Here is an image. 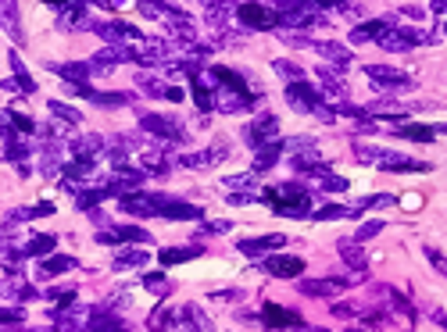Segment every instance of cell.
Returning a JSON list of instances; mask_svg holds the SVG:
<instances>
[{
    "label": "cell",
    "mask_w": 447,
    "mask_h": 332,
    "mask_svg": "<svg viewBox=\"0 0 447 332\" xmlns=\"http://www.w3.org/2000/svg\"><path fill=\"white\" fill-rule=\"evenodd\" d=\"M147 257H151V254H143V251H133V246H129V251H122L111 264L118 268V272H122V268H143L147 264Z\"/></svg>",
    "instance_id": "cell-34"
},
{
    "label": "cell",
    "mask_w": 447,
    "mask_h": 332,
    "mask_svg": "<svg viewBox=\"0 0 447 332\" xmlns=\"http://www.w3.org/2000/svg\"><path fill=\"white\" fill-rule=\"evenodd\" d=\"M86 329H90V332H125L129 325H125V322L115 315L111 307H93V311H90V322H86Z\"/></svg>",
    "instance_id": "cell-13"
},
{
    "label": "cell",
    "mask_w": 447,
    "mask_h": 332,
    "mask_svg": "<svg viewBox=\"0 0 447 332\" xmlns=\"http://www.w3.org/2000/svg\"><path fill=\"white\" fill-rule=\"evenodd\" d=\"M0 22H4V29L22 43L26 39V32H22V18H18V4L15 0H0Z\"/></svg>",
    "instance_id": "cell-24"
},
{
    "label": "cell",
    "mask_w": 447,
    "mask_h": 332,
    "mask_svg": "<svg viewBox=\"0 0 447 332\" xmlns=\"http://www.w3.org/2000/svg\"><path fill=\"white\" fill-rule=\"evenodd\" d=\"M232 207H244V204H254V200H258V197H250V193H232V197H226Z\"/></svg>",
    "instance_id": "cell-51"
},
{
    "label": "cell",
    "mask_w": 447,
    "mask_h": 332,
    "mask_svg": "<svg viewBox=\"0 0 447 332\" xmlns=\"http://www.w3.org/2000/svg\"><path fill=\"white\" fill-rule=\"evenodd\" d=\"M33 332H47V329H33Z\"/></svg>",
    "instance_id": "cell-58"
},
{
    "label": "cell",
    "mask_w": 447,
    "mask_h": 332,
    "mask_svg": "<svg viewBox=\"0 0 447 332\" xmlns=\"http://www.w3.org/2000/svg\"><path fill=\"white\" fill-rule=\"evenodd\" d=\"M275 215H286V218H304L311 215V197L304 186H297V182H286V186H275V190H265L262 197Z\"/></svg>",
    "instance_id": "cell-2"
},
{
    "label": "cell",
    "mask_w": 447,
    "mask_h": 332,
    "mask_svg": "<svg viewBox=\"0 0 447 332\" xmlns=\"http://www.w3.org/2000/svg\"><path fill=\"white\" fill-rule=\"evenodd\" d=\"M433 11L437 14H447V0H433Z\"/></svg>",
    "instance_id": "cell-56"
},
{
    "label": "cell",
    "mask_w": 447,
    "mask_h": 332,
    "mask_svg": "<svg viewBox=\"0 0 447 332\" xmlns=\"http://www.w3.org/2000/svg\"><path fill=\"white\" fill-rule=\"evenodd\" d=\"M47 108H51V111H54V115H57L61 121H79V118H82V115H79L75 108H69V104H61V100H51Z\"/></svg>",
    "instance_id": "cell-43"
},
{
    "label": "cell",
    "mask_w": 447,
    "mask_h": 332,
    "mask_svg": "<svg viewBox=\"0 0 447 332\" xmlns=\"http://www.w3.org/2000/svg\"><path fill=\"white\" fill-rule=\"evenodd\" d=\"M165 97H168V100H183V90H179V86H168Z\"/></svg>",
    "instance_id": "cell-54"
},
{
    "label": "cell",
    "mask_w": 447,
    "mask_h": 332,
    "mask_svg": "<svg viewBox=\"0 0 447 332\" xmlns=\"http://www.w3.org/2000/svg\"><path fill=\"white\" fill-rule=\"evenodd\" d=\"M168 36H172L176 43L190 47V43H194V36H197V26H194V18H183V14H172V22H168Z\"/></svg>",
    "instance_id": "cell-22"
},
{
    "label": "cell",
    "mask_w": 447,
    "mask_h": 332,
    "mask_svg": "<svg viewBox=\"0 0 447 332\" xmlns=\"http://www.w3.org/2000/svg\"><path fill=\"white\" fill-rule=\"evenodd\" d=\"M93 172H97V161H93V157H72V161L65 164L69 182H72V179H79V182H82V179H90Z\"/></svg>",
    "instance_id": "cell-30"
},
{
    "label": "cell",
    "mask_w": 447,
    "mask_h": 332,
    "mask_svg": "<svg viewBox=\"0 0 447 332\" xmlns=\"http://www.w3.org/2000/svg\"><path fill=\"white\" fill-rule=\"evenodd\" d=\"M237 18L244 29H254V32H268L280 26L275 22V8L262 4V0H244V4H237Z\"/></svg>",
    "instance_id": "cell-3"
},
{
    "label": "cell",
    "mask_w": 447,
    "mask_h": 332,
    "mask_svg": "<svg viewBox=\"0 0 447 332\" xmlns=\"http://www.w3.org/2000/svg\"><path fill=\"white\" fill-rule=\"evenodd\" d=\"M172 322H176L172 307H158L154 315L147 318V329H151V332H165V329H172Z\"/></svg>",
    "instance_id": "cell-35"
},
{
    "label": "cell",
    "mask_w": 447,
    "mask_h": 332,
    "mask_svg": "<svg viewBox=\"0 0 447 332\" xmlns=\"http://www.w3.org/2000/svg\"><path fill=\"white\" fill-rule=\"evenodd\" d=\"M172 200V197H158V193H125L118 200V207L125 215H136V218H151V215H161V207Z\"/></svg>",
    "instance_id": "cell-5"
},
{
    "label": "cell",
    "mask_w": 447,
    "mask_h": 332,
    "mask_svg": "<svg viewBox=\"0 0 447 332\" xmlns=\"http://www.w3.org/2000/svg\"><path fill=\"white\" fill-rule=\"evenodd\" d=\"M354 154L365 161V164H379L383 172H433L430 161H415L408 154H397V150H383V147H372V143H354Z\"/></svg>",
    "instance_id": "cell-1"
},
{
    "label": "cell",
    "mask_w": 447,
    "mask_h": 332,
    "mask_svg": "<svg viewBox=\"0 0 447 332\" xmlns=\"http://www.w3.org/2000/svg\"><path fill=\"white\" fill-rule=\"evenodd\" d=\"M301 4H308L311 11H326V8H347V0H301Z\"/></svg>",
    "instance_id": "cell-46"
},
{
    "label": "cell",
    "mask_w": 447,
    "mask_h": 332,
    "mask_svg": "<svg viewBox=\"0 0 447 332\" xmlns=\"http://www.w3.org/2000/svg\"><path fill=\"white\" fill-rule=\"evenodd\" d=\"M275 72H280V75H286L290 82H293V79H304V68L290 65V61H275Z\"/></svg>",
    "instance_id": "cell-45"
},
{
    "label": "cell",
    "mask_w": 447,
    "mask_h": 332,
    "mask_svg": "<svg viewBox=\"0 0 447 332\" xmlns=\"http://www.w3.org/2000/svg\"><path fill=\"white\" fill-rule=\"evenodd\" d=\"M4 154L11 157V161H22L26 154H29V143L18 136V133H11V129H4Z\"/></svg>",
    "instance_id": "cell-32"
},
{
    "label": "cell",
    "mask_w": 447,
    "mask_h": 332,
    "mask_svg": "<svg viewBox=\"0 0 447 332\" xmlns=\"http://www.w3.org/2000/svg\"><path fill=\"white\" fill-rule=\"evenodd\" d=\"M237 11V4L232 0H219V4H208V26L215 29V32H222V29H229V14Z\"/></svg>",
    "instance_id": "cell-27"
},
{
    "label": "cell",
    "mask_w": 447,
    "mask_h": 332,
    "mask_svg": "<svg viewBox=\"0 0 447 332\" xmlns=\"http://www.w3.org/2000/svg\"><path fill=\"white\" fill-rule=\"evenodd\" d=\"M44 4H51V8H69V4H75V0H44Z\"/></svg>",
    "instance_id": "cell-55"
},
{
    "label": "cell",
    "mask_w": 447,
    "mask_h": 332,
    "mask_svg": "<svg viewBox=\"0 0 447 332\" xmlns=\"http://www.w3.org/2000/svg\"><path fill=\"white\" fill-rule=\"evenodd\" d=\"M426 257H430V264L437 268V272H440V275H447V261L440 257V251H433V246H426Z\"/></svg>",
    "instance_id": "cell-47"
},
{
    "label": "cell",
    "mask_w": 447,
    "mask_h": 332,
    "mask_svg": "<svg viewBox=\"0 0 447 332\" xmlns=\"http://www.w3.org/2000/svg\"><path fill=\"white\" fill-rule=\"evenodd\" d=\"M136 4H140V11H143L147 18H161V14H168V18H172V14H179V11H172V8H168L165 0H136Z\"/></svg>",
    "instance_id": "cell-37"
},
{
    "label": "cell",
    "mask_w": 447,
    "mask_h": 332,
    "mask_svg": "<svg viewBox=\"0 0 447 332\" xmlns=\"http://www.w3.org/2000/svg\"><path fill=\"white\" fill-rule=\"evenodd\" d=\"M229 186H250L254 182V175H237V179H226Z\"/></svg>",
    "instance_id": "cell-53"
},
{
    "label": "cell",
    "mask_w": 447,
    "mask_h": 332,
    "mask_svg": "<svg viewBox=\"0 0 447 332\" xmlns=\"http://www.w3.org/2000/svg\"><path fill=\"white\" fill-rule=\"evenodd\" d=\"M201 233H229V222H208V225H201Z\"/></svg>",
    "instance_id": "cell-50"
},
{
    "label": "cell",
    "mask_w": 447,
    "mask_h": 332,
    "mask_svg": "<svg viewBox=\"0 0 447 332\" xmlns=\"http://www.w3.org/2000/svg\"><path fill=\"white\" fill-rule=\"evenodd\" d=\"M275 133H280V118L265 111V115H258V118H254L250 126L244 129V139H247L250 150H258V147H265V143L275 139Z\"/></svg>",
    "instance_id": "cell-7"
},
{
    "label": "cell",
    "mask_w": 447,
    "mask_h": 332,
    "mask_svg": "<svg viewBox=\"0 0 447 332\" xmlns=\"http://www.w3.org/2000/svg\"><path fill=\"white\" fill-rule=\"evenodd\" d=\"M351 332H354V329H351ZM358 332H361V329H358Z\"/></svg>",
    "instance_id": "cell-59"
},
{
    "label": "cell",
    "mask_w": 447,
    "mask_h": 332,
    "mask_svg": "<svg viewBox=\"0 0 447 332\" xmlns=\"http://www.w3.org/2000/svg\"><path fill=\"white\" fill-rule=\"evenodd\" d=\"M326 61H336V65H351V50L344 43H311Z\"/></svg>",
    "instance_id": "cell-33"
},
{
    "label": "cell",
    "mask_w": 447,
    "mask_h": 332,
    "mask_svg": "<svg viewBox=\"0 0 447 332\" xmlns=\"http://www.w3.org/2000/svg\"><path fill=\"white\" fill-rule=\"evenodd\" d=\"M365 75H369V79H376V90H383V93H408V90H415L412 75H408V72H401V68L369 65V68H365Z\"/></svg>",
    "instance_id": "cell-4"
},
{
    "label": "cell",
    "mask_w": 447,
    "mask_h": 332,
    "mask_svg": "<svg viewBox=\"0 0 447 332\" xmlns=\"http://www.w3.org/2000/svg\"><path fill=\"white\" fill-rule=\"evenodd\" d=\"M401 136H404V139H412V143H433L437 126H404V129H401Z\"/></svg>",
    "instance_id": "cell-36"
},
{
    "label": "cell",
    "mask_w": 447,
    "mask_h": 332,
    "mask_svg": "<svg viewBox=\"0 0 447 332\" xmlns=\"http://www.w3.org/2000/svg\"><path fill=\"white\" fill-rule=\"evenodd\" d=\"M262 322L268 332H280V329H293V325H301V315H293V311L280 307V304H265L262 311Z\"/></svg>",
    "instance_id": "cell-12"
},
{
    "label": "cell",
    "mask_w": 447,
    "mask_h": 332,
    "mask_svg": "<svg viewBox=\"0 0 447 332\" xmlns=\"http://www.w3.org/2000/svg\"><path fill=\"white\" fill-rule=\"evenodd\" d=\"M143 286L151 289L154 297H168V293H172V282L165 279V272H154V275H147V279H143Z\"/></svg>",
    "instance_id": "cell-38"
},
{
    "label": "cell",
    "mask_w": 447,
    "mask_h": 332,
    "mask_svg": "<svg viewBox=\"0 0 447 332\" xmlns=\"http://www.w3.org/2000/svg\"><path fill=\"white\" fill-rule=\"evenodd\" d=\"M176 315H179V332H211V322H208V315H204L201 307H194V304L179 307Z\"/></svg>",
    "instance_id": "cell-16"
},
{
    "label": "cell",
    "mask_w": 447,
    "mask_h": 332,
    "mask_svg": "<svg viewBox=\"0 0 447 332\" xmlns=\"http://www.w3.org/2000/svg\"><path fill=\"white\" fill-rule=\"evenodd\" d=\"M340 257H344V264L347 268H365V251H361V246H358V240H344V243H340Z\"/></svg>",
    "instance_id": "cell-31"
},
{
    "label": "cell",
    "mask_w": 447,
    "mask_h": 332,
    "mask_svg": "<svg viewBox=\"0 0 447 332\" xmlns=\"http://www.w3.org/2000/svg\"><path fill=\"white\" fill-rule=\"evenodd\" d=\"M301 332H322V329H308V325H304V329H301Z\"/></svg>",
    "instance_id": "cell-57"
},
{
    "label": "cell",
    "mask_w": 447,
    "mask_h": 332,
    "mask_svg": "<svg viewBox=\"0 0 447 332\" xmlns=\"http://www.w3.org/2000/svg\"><path fill=\"white\" fill-rule=\"evenodd\" d=\"M444 32H447V26H444Z\"/></svg>",
    "instance_id": "cell-60"
},
{
    "label": "cell",
    "mask_w": 447,
    "mask_h": 332,
    "mask_svg": "<svg viewBox=\"0 0 447 332\" xmlns=\"http://www.w3.org/2000/svg\"><path fill=\"white\" fill-rule=\"evenodd\" d=\"M351 215V207H340V204H329V207H318V211L311 215L315 222H329V218H344Z\"/></svg>",
    "instance_id": "cell-41"
},
{
    "label": "cell",
    "mask_w": 447,
    "mask_h": 332,
    "mask_svg": "<svg viewBox=\"0 0 447 332\" xmlns=\"http://www.w3.org/2000/svg\"><path fill=\"white\" fill-rule=\"evenodd\" d=\"M286 243V236H280V233H272V236H254V240H240L237 246H240V254H265V251H280V246Z\"/></svg>",
    "instance_id": "cell-18"
},
{
    "label": "cell",
    "mask_w": 447,
    "mask_h": 332,
    "mask_svg": "<svg viewBox=\"0 0 447 332\" xmlns=\"http://www.w3.org/2000/svg\"><path fill=\"white\" fill-rule=\"evenodd\" d=\"M265 272L275 275V279H297V275L304 272V261L293 257V254H272L265 261Z\"/></svg>",
    "instance_id": "cell-11"
},
{
    "label": "cell",
    "mask_w": 447,
    "mask_h": 332,
    "mask_svg": "<svg viewBox=\"0 0 447 332\" xmlns=\"http://www.w3.org/2000/svg\"><path fill=\"white\" fill-rule=\"evenodd\" d=\"M11 68H15V79H4V90H22V93H36V82L29 79L22 57L11 54Z\"/></svg>",
    "instance_id": "cell-23"
},
{
    "label": "cell",
    "mask_w": 447,
    "mask_h": 332,
    "mask_svg": "<svg viewBox=\"0 0 447 332\" xmlns=\"http://www.w3.org/2000/svg\"><path fill=\"white\" fill-rule=\"evenodd\" d=\"M140 126L147 129V133H154L158 139H168V143H183V126L176 118H158V115H143L140 118Z\"/></svg>",
    "instance_id": "cell-9"
},
{
    "label": "cell",
    "mask_w": 447,
    "mask_h": 332,
    "mask_svg": "<svg viewBox=\"0 0 447 332\" xmlns=\"http://www.w3.org/2000/svg\"><path fill=\"white\" fill-rule=\"evenodd\" d=\"M286 104L293 111H301V115H315V111H322V100H318L315 86L304 79H293L286 82Z\"/></svg>",
    "instance_id": "cell-6"
},
{
    "label": "cell",
    "mask_w": 447,
    "mask_h": 332,
    "mask_svg": "<svg viewBox=\"0 0 447 332\" xmlns=\"http://www.w3.org/2000/svg\"><path fill=\"white\" fill-rule=\"evenodd\" d=\"M211 79L219 82V90H229V93H247V79L240 72H232L226 65H211Z\"/></svg>",
    "instance_id": "cell-17"
},
{
    "label": "cell",
    "mask_w": 447,
    "mask_h": 332,
    "mask_svg": "<svg viewBox=\"0 0 447 332\" xmlns=\"http://www.w3.org/2000/svg\"><path fill=\"white\" fill-rule=\"evenodd\" d=\"M280 150H283V139H272V143H265V147L254 150V175L268 172V168H272V161L280 157Z\"/></svg>",
    "instance_id": "cell-28"
},
{
    "label": "cell",
    "mask_w": 447,
    "mask_h": 332,
    "mask_svg": "<svg viewBox=\"0 0 447 332\" xmlns=\"http://www.w3.org/2000/svg\"><path fill=\"white\" fill-rule=\"evenodd\" d=\"M422 39H426V36H422L419 29H412V26H390L387 32L376 39V43H379L383 50H394V54H397V50H412L415 43H422Z\"/></svg>",
    "instance_id": "cell-8"
},
{
    "label": "cell",
    "mask_w": 447,
    "mask_h": 332,
    "mask_svg": "<svg viewBox=\"0 0 447 332\" xmlns=\"http://www.w3.org/2000/svg\"><path fill=\"white\" fill-rule=\"evenodd\" d=\"M0 121H11V126L22 129V133H36V121L29 115H18V111H4V115H0Z\"/></svg>",
    "instance_id": "cell-39"
},
{
    "label": "cell",
    "mask_w": 447,
    "mask_h": 332,
    "mask_svg": "<svg viewBox=\"0 0 447 332\" xmlns=\"http://www.w3.org/2000/svg\"><path fill=\"white\" fill-rule=\"evenodd\" d=\"M404 207H422V197L419 193H404Z\"/></svg>",
    "instance_id": "cell-52"
},
{
    "label": "cell",
    "mask_w": 447,
    "mask_h": 332,
    "mask_svg": "<svg viewBox=\"0 0 447 332\" xmlns=\"http://www.w3.org/2000/svg\"><path fill=\"white\" fill-rule=\"evenodd\" d=\"M383 225H387V222H379V218H376V222H365V225H361V229L354 233V240H358V243H365V240L379 236V233H383Z\"/></svg>",
    "instance_id": "cell-44"
},
{
    "label": "cell",
    "mask_w": 447,
    "mask_h": 332,
    "mask_svg": "<svg viewBox=\"0 0 447 332\" xmlns=\"http://www.w3.org/2000/svg\"><path fill=\"white\" fill-rule=\"evenodd\" d=\"M333 315H336V318H354L358 307H351V304H333Z\"/></svg>",
    "instance_id": "cell-49"
},
{
    "label": "cell",
    "mask_w": 447,
    "mask_h": 332,
    "mask_svg": "<svg viewBox=\"0 0 447 332\" xmlns=\"http://www.w3.org/2000/svg\"><path fill=\"white\" fill-rule=\"evenodd\" d=\"M100 39H108V43H133V39H140V29H133L129 22H100L93 26Z\"/></svg>",
    "instance_id": "cell-14"
},
{
    "label": "cell",
    "mask_w": 447,
    "mask_h": 332,
    "mask_svg": "<svg viewBox=\"0 0 447 332\" xmlns=\"http://www.w3.org/2000/svg\"><path fill=\"white\" fill-rule=\"evenodd\" d=\"M390 26H397L394 18H372V22H365V26H358V29L351 32V39H354V43H365V39H379V36L387 32Z\"/></svg>",
    "instance_id": "cell-25"
},
{
    "label": "cell",
    "mask_w": 447,
    "mask_h": 332,
    "mask_svg": "<svg viewBox=\"0 0 447 332\" xmlns=\"http://www.w3.org/2000/svg\"><path fill=\"white\" fill-rule=\"evenodd\" d=\"M54 246H57V240H54L51 233H36V236L22 246V257H51Z\"/></svg>",
    "instance_id": "cell-26"
},
{
    "label": "cell",
    "mask_w": 447,
    "mask_h": 332,
    "mask_svg": "<svg viewBox=\"0 0 447 332\" xmlns=\"http://www.w3.org/2000/svg\"><path fill=\"white\" fill-rule=\"evenodd\" d=\"M44 65H47L51 72H57L65 82H86V79H90V72H93L90 61H75V65H54V61H44Z\"/></svg>",
    "instance_id": "cell-20"
},
{
    "label": "cell",
    "mask_w": 447,
    "mask_h": 332,
    "mask_svg": "<svg viewBox=\"0 0 447 332\" xmlns=\"http://www.w3.org/2000/svg\"><path fill=\"white\" fill-rule=\"evenodd\" d=\"M69 268H75V257H69V254L44 257V261H39V279H54V275H61V272H69Z\"/></svg>",
    "instance_id": "cell-29"
},
{
    "label": "cell",
    "mask_w": 447,
    "mask_h": 332,
    "mask_svg": "<svg viewBox=\"0 0 447 332\" xmlns=\"http://www.w3.org/2000/svg\"><path fill=\"white\" fill-rule=\"evenodd\" d=\"M140 82H143V93L147 97H161L165 93V86H158V79H151V75H143Z\"/></svg>",
    "instance_id": "cell-48"
},
{
    "label": "cell",
    "mask_w": 447,
    "mask_h": 332,
    "mask_svg": "<svg viewBox=\"0 0 447 332\" xmlns=\"http://www.w3.org/2000/svg\"><path fill=\"white\" fill-rule=\"evenodd\" d=\"M22 322H26V311H22V307H0V329L22 325Z\"/></svg>",
    "instance_id": "cell-40"
},
{
    "label": "cell",
    "mask_w": 447,
    "mask_h": 332,
    "mask_svg": "<svg viewBox=\"0 0 447 332\" xmlns=\"http://www.w3.org/2000/svg\"><path fill=\"white\" fill-rule=\"evenodd\" d=\"M122 240H136V243H151V236H147V229H140V225H118V229H100L97 233V243H122Z\"/></svg>",
    "instance_id": "cell-15"
},
{
    "label": "cell",
    "mask_w": 447,
    "mask_h": 332,
    "mask_svg": "<svg viewBox=\"0 0 447 332\" xmlns=\"http://www.w3.org/2000/svg\"><path fill=\"white\" fill-rule=\"evenodd\" d=\"M204 254V246H165V251L158 254V261H161V268H168V264H183V261H194V257H201Z\"/></svg>",
    "instance_id": "cell-21"
},
{
    "label": "cell",
    "mask_w": 447,
    "mask_h": 332,
    "mask_svg": "<svg viewBox=\"0 0 447 332\" xmlns=\"http://www.w3.org/2000/svg\"><path fill=\"white\" fill-rule=\"evenodd\" d=\"M297 289H301L304 297H336V293H344V289H351V282L340 279V275H326V279L297 282Z\"/></svg>",
    "instance_id": "cell-10"
},
{
    "label": "cell",
    "mask_w": 447,
    "mask_h": 332,
    "mask_svg": "<svg viewBox=\"0 0 447 332\" xmlns=\"http://www.w3.org/2000/svg\"><path fill=\"white\" fill-rule=\"evenodd\" d=\"M93 104H104V108H122V104H129V93H93Z\"/></svg>",
    "instance_id": "cell-42"
},
{
    "label": "cell",
    "mask_w": 447,
    "mask_h": 332,
    "mask_svg": "<svg viewBox=\"0 0 447 332\" xmlns=\"http://www.w3.org/2000/svg\"><path fill=\"white\" fill-rule=\"evenodd\" d=\"M204 211H201V207L197 204H186V200H168L165 207H161V218H176V222H197Z\"/></svg>",
    "instance_id": "cell-19"
}]
</instances>
